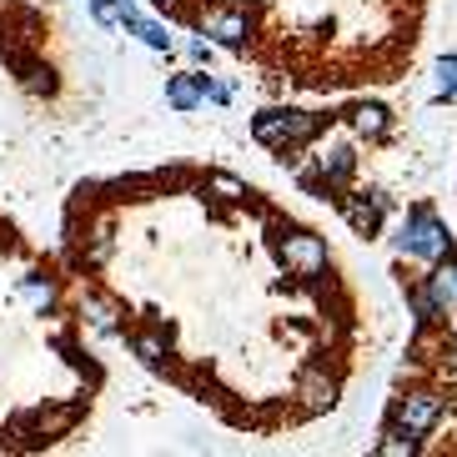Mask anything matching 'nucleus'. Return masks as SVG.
<instances>
[{
	"mask_svg": "<svg viewBox=\"0 0 457 457\" xmlns=\"http://www.w3.org/2000/svg\"><path fill=\"white\" fill-rule=\"evenodd\" d=\"M171 106H181V111H191L196 106V96H202V81H196V76H181V81H171Z\"/></svg>",
	"mask_w": 457,
	"mask_h": 457,
	"instance_id": "obj_3",
	"label": "nucleus"
},
{
	"mask_svg": "<svg viewBox=\"0 0 457 457\" xmlns=\"http://www.w3.org/2000/svg\"><path fill=\"white\" fill-rule=\"evenodd\" d=\"M428 292L437 296V307H443V312H457V256H453V252L432 262V271H428Z\"/></svg>",
	"mask_w": 457,
	"mask_h": 457,
	"instance_id": "obj_2",
	"label": "nucleus"
},
{
	"mask_svg": "<svg viewBox=\"0 0 457 457\" xmlns=\"http://www.w3.org/2000/svg\"><path fill=\"white\" fill-rule=\"evenodd\" d=\"M397 246H403L407 256H417V262H437V256L453 252V242H447V227L432 216V206H412V212H407Z\"/></svg>",
	"mask_w": 457,
	"mask_h": 457,
	"instance_id": "obj_1",
	"label": "nucleus"
}]
</instances>
